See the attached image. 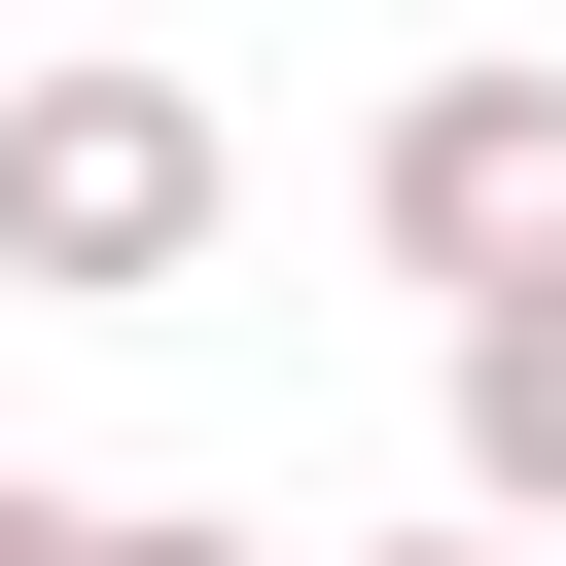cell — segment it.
I'll return each mask as SVG.
<instances>
[{"instance_id": "obj_1", "label": "cell", "mask_w": 566, "mask_h": 566, "mask_svg": "<svg viewBox=\"0 0 566 566\" xmlns=\"http://www.w3.org/2000/svg\"><path fill=\"white\" fill-rule=\"evenodd\" d=\"M212 212H248L212 71H0V283H212Z\"/></svg>"}, {"instance_id": "obj_2", "label": "cell", "mask_w": 566, "mask_h": 566, "mask_svg": "<svg viewBox=\"0 0 566 566\" xmlns=\"http://www.w3.org/2000/svg\"><path fill=\"white\" fill-rule=\"evenodd\" d=\"M354 212H389V283H566V71H424L389 142H354Z\"/></svg>"}, {"instance_id": "obj_3", "label": "cell", "mask_w": 566, "mask_h": 566, "mask_svg": "<svg viewBox=\"0 0 566 566\" xmlns=\"http://www.w3.org/2000/svg\"><path fill=\"white\" fill-rule=\"evenodd\" d=\"M460 531H495V566H566V283H495V318H460Z\"/></svg>"}, {"instance_id": "obj_4", "label": "cell", "mask_w": 566, "mask_h": 566, "mask_svg": "<svg viewBox=\"0 0 566 566\" xmlns=\"http://www.w3.org/2000/svg\"><path fill=\"white\" fill-rule=\"evenodd\" d=\"M106 566H248V531H212V495H106Z\"/></svg>"}, {"instance_id": "obj_5", "label": "cell", "mask_w": 566, "mask_h": 566, "mask_svg": "<svg viewBox=\"0 0 566 566\" xmlns=\"http://www.w3.org/2000/svg\"><path fill=\"white\" fill-rule=\"evenodd\" d=\"M0 566H106V495H0Z\"/></svg>"}, {"instance_id": "obj_6", "label": "cell", "mask_w": 566, "mask_h": 566, "mask_svg": "<svg viewBox=\"0 0 566 566\" xmlns=\"http://www.w3.org/2000/svg\"><path fill=\"white\" fill-rule=\"evenodd\" d=\"M389 566H495V531H389Z\"/></svg>"}]
</instances>
